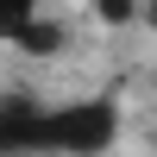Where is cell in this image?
I'll return each mask as SVG.
<instances>
[{
    "label": "cell",
    "mask_w": 157,
    "mask_h": 157,
    "mask_svg": "<svg viewBox=\"0 0 157 157\" xmlns=\"http://www.w3.org/2000/svg\"><path fill=\"white\" fill-rule=\"evenodd\" d=\"M120 138V107L107 94L50 101V157H101Z\"/></svg>",
    "instance_id": "cell-1"
},
{
    "label": "cell",
    "mask_w": 157,
    "mask_h": 157,
    "mask_svg": "<svg viewBox=\"0 0 157 157\" xmlns=\"http://www.w3.org/2000/svg\"><path fill=\"white\" fill-rule=\"evenodd\" d=\"M0 157H50V101L0 94Z\"/></svg>",
    "instance_id": "cell-2"
},
{
    "label": "cell",
    "mask_w": 157,
    "mask_h": 157,
    "mask_svg": "<svg viewBox=\"0 0 157 157\" xmlns=\"http://www.w3.org/2000/svg\"><path fill=\"white\" fill-rule=\"evenodd\" d=\"M38 19H44V6H38V0H0V44H19Z\"/></svg>",
    "instance_id": "cell-3"
},
{
    "label": "cell",
    "mask_w": 157,
    "mask_h": 157,
    "mask_svg": "<svg viewBox=\"0 0 157 157\" xmlns=\"http://www.w3.org/2000/svg\"><path fill=\"white\" fill-rule=\"evenodd\" d=\"M138 6H145V0H101V19H113V25H120V19H132Z\"/></svg>",
    "instance_id": "cell-4"
},
{
    "label": "cell",
    "mask_w": 157,
    "mask_h": 157,
    "mask_svg": "<svg viewBox=\"0 0 157 157\" xmlns=\"http://www.w3.org/2000/svg\"><path fill=\"white\" fill-rule=\"evenodd\" d=\"M145 19H151V25H157V0H145Z\"/></svg>",
    "instance_id": "cell-5"
}]
</instances>
